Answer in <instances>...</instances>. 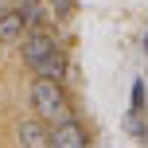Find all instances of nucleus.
<instances>
[{
    "label": "nucleus",
    "mask_w": 148,
    "mask_h": 148,
    "mask_svg": "<svg viewBox=\"0 0 148 148\" xmlns=\"http://www.w3.org/2000/svg\"><path fill=\"white\" fill-rule=\"evenodd\" d=\"M51 47H59V43H55V31H51V27H43V23L27 27V35H23V62H27V66H35V62L43 59Z\"/></svg>",
    "instance_id": "f03ea898"
},
{
    "label": "nucleus",
    "mask_w": 148,
    "mask_h": 148,
    "mask_svg": "<svg viewBox=\"0 0 148 148\" xmlns=\"http://www.w3.org/2000/svg\"><path fill=\"white\" fill-rule=\"evenodd\" d=\"M47 8H51V16H55V20H70L74 0H47Z\"/></svg>",
    "instance_id": "0eeeda50"
},
{
    "label": "nucleus",
    "mask_w": 148,
    "mask_h": 148,
    "mask_svg": "<svg viewBox=\"0 0 148 148\" xmlns=\"http://www.w3.org/2000/svg\"><path fill=\"white\" fill-rule=\"evenodd\" d=\"M31 70H35L39 78H55V82H62V78H66V51H62V47H51V51H47Z\"/></svg>",
    "instance_id": "20e7f679"
},
{
    "label": "nucleus",
    "mask_w": 148,
    "mask_h": 148,
    "mask_svg": "<svg viewBox=\"0 0 148 148\" xmlns=\"http://www.w3.org/2000/svg\"><path fill=\"white\" fill-rule=\"evenodd\" d=\"M23 27V12H0V43H20Z\"/></svg>",
    "instance_id": "423d86ee"
},
{
    "label": "nucleus",
    "mask_w": 148,
    "mask_h": 148,
    "mask_svg": "<svg viewBox=\"0 0 148 148\" xmlns=\"http://www.w3.org/2000/svg\"><path fill=\"white\" fill-rule=\"evenodd\" d=\"M31 105H35V113L43 121H55V125L70 117V101H66V94H62V86L55 78H39L31 86Z\"/></svg>",
    "instance_id": "f257e3e1"
},
{
    "label": "nucleus",
    "mask_w": 148,
    "mask_h": 148,
    "mask_svg": "<svg viewBox=\"0 0 148 148\" xmlns=\"http://www.w3.org/2000/svg\"><path fill=\"white\" fill-rule=\"evenodd\" d=\"M90 140H86V133H82V125L74 117H66V121H59L55 125V133H51V148H86Z\"/></svg>",
    "instance_id": "7ed1b4c3"
},
{
    "label": "nucleus",
    "mask_w": 148,
    "mask_h": 148,
    "mask_svg": "<svg viewBox=\"0 0 148 148\" xmlns=\"http://www.w3.org/2000/svg\"><path fill=\"white\" fill-rule=\"evenodd\" d=\"M20 4H23V8H27V4H39V0H20Z\"/></svg>",
    "instance_id": "6e6552de"
},
{
    "label": "nucleus",
    "mask_w": 148,
    "mask_h": 148,
    "mask_svg": "<svg viewBox=\"0 0 148 148\" xmlns=\"http://www.w3.org/2000/svg\"><path fill=\"white\" fill-rule=\"evenodd\" d=\"M20 144H23V148H47V144H51V129H47V121H43V117L23 121V125H20Z\"/></svg>",
    "instance_id": "39448f33"
}]
</instances>
